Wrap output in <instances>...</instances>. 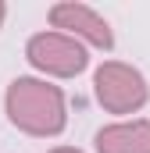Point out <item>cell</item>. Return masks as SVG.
<instances>
[{
    "mask_svg": "<svg viewBox=\"0 0 150 153\" xmlns=\"http://www.w3.org/2000/svg\"><path fill=\"white\" fill-rule=\"evenodd\" d=\"M4 107H7V121L25 135H39V139L61 135L68 125L64 93L57 85H50L46 78H32V75L14 78L7 85Z\"/></svg>",
    "mask_w": 150,
    "mask_h": 153,
    "instance_id": "obj_1",
    "label": "cell"
},
{
    "mask_svg": "<svg viewBox=\"0 0 150 153\" xmlns=\"http://www.w3.org/2000/svg\"><path fill=\"white\" fill-rule=\"evenodd\" d=\"M93 93L107 114H136L150 100V85L143 71L125 61H104L93 75Z\"/></svg>",
    "mask_w": 150,
    "mask_h": 153,
    "instance_id": "obj_2",
    "label": "cell"
},
{
    "mask_svg": "<svg viewBox=\"0 0 150 153\" xmlns=\"http://www.w3.org/2000/svg\"><path fill=\"white\" fill-rule=\"evenodd\" d=\"M25 57L29 64L43 71V75H54V78H72L79 71H86L89 64V53H86V43L64 36L57 29L50 32H36V36L25 43Z\"/></svg>",
    "mask_w": 150,
    "mask_h": 153,
    "instance_id": "obj_3",
    "label": "cell"
},
{
    "mask_svg": "<svg viewBox=\"0 0 150 153\" xmlns=\"http://www.w3.org/2000/svg\"><path fill=\"white\" fill-rule=\"evenodd\" d=\"M50 25L57 32H64V36L79 39V43H89V46H100V50L114 46V32L107 25V18H100L93 7L75 4V0H64V4L50 7Z\"/></svg>",
    "mask_w": 150,
    "mask_h": 153,
    "instance_id": "obj_4",
    "label": "cell"
},
{
    "mask_svg": "<svg viewBox=\"0 0 150 153\" xmlns=\"http://www.w3.org/2000/svg\"><path fill=\"white\" fill-rule=\"evenodd\" d=\"M97 153H150V117L104 125L97 132Z\"/></svg>",
    "mask_w": 150,
    "mask_h": 153,
    "instance_id": "obj_5",
    "label": "cell"
},
{
    "mask_svg": "<svg viewBox=\"0 0 150 153\" xmlns=\"http://www.w3.org/2000/svg\"><path fill=\"white\" fill-rule=\"evenodd\" d=\"M50 153H82V150H75V146H54Z\"/></svg>",
    "mask_w": 150,
    "mask_h": 153,
    "instance_id": "obj_6",
    "label": "cell"
},
{
    "mask_svg": "<svg viewBox=\"0 0 150 153\" xmlns=\"http://www.w3.org/2000/svg\"><path fill=\"white\" fill-rule=\"evenodd\" d=\"M4 18H7V4L0 0V25H4Z\"/></svg>",
    "mask_w": 150,
    "mask_h": 153,
    "instance_id": "obj_7",
    "label": "cell"
}]
</instances>
